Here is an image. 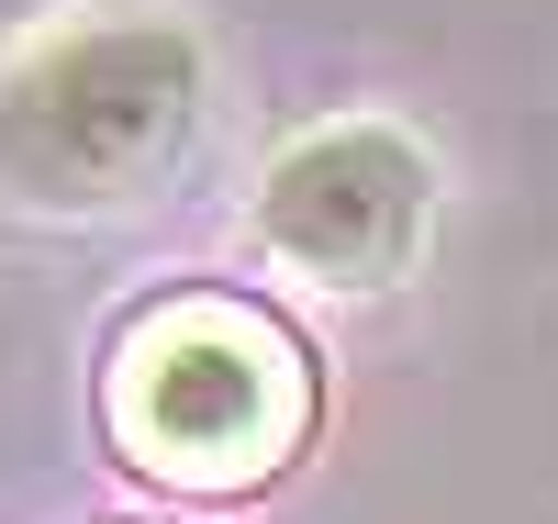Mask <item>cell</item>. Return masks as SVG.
<instances>
[{
    "label": "cell",
    "mask_w": 558,
    "mask_h": 524,
    "mask_svg": "<svg viewBox=\"0 0 558 524\" xmlns=\"http://www.w3.org/2000/svg\"><path fill=\"white\" fill-rule=\"evenodd\" d=\"M202 45L179 23H78L0 78V190L34 212H112L191 157Z\"/></svg>",
    "instance_id": "cell-1"
},
{
    "label": "cell",
    "mask_w": 558,
    "mask_h": 524,
    "mask_svg": "<svg viewBox=\"0 0 558 524\" xmlns=\"http://www.w3.org/2000/svg\"><path fill=\"white\" fill-rule=\"evenodd\" d=\"M302 424H313V379L291 336L235 302H179L157 324H134V346L112 368V436L202 491L268 480L302 447Z\"/></svg>",
    "instance_id": "cell-2"
},
{
    "label": "cell",
    "mask_w": 558,
    "mask_h": 524,
    "mask_svg": "<svg viewBox=\"0 0 558 524\" xmlns=\"http://www.w3.org/2000/svg\"><path fill=\"white\" fill-rule=\"evenodd\" d=\"M425 212H436V168H425L413 134H391V123H324V134H302V146L268 168L257 246L279 268L324 279V291H380V279L413 268Z\"/></svg>",
    "instance_id": "cell-3"
}]
</instances>
